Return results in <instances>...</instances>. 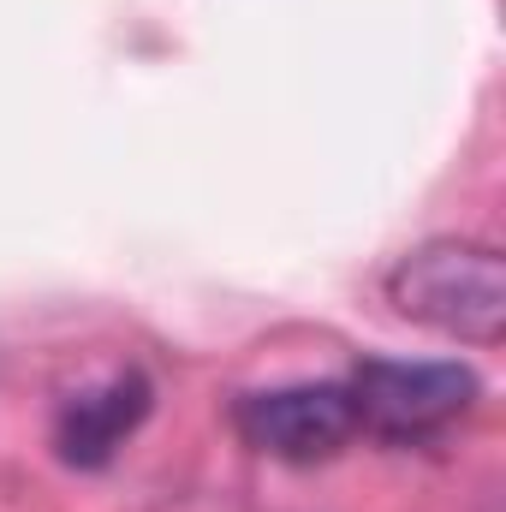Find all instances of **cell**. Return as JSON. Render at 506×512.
<instances>
[{"instance_id":"277c9868","label":"cell","mask_w":506,"mask_h":512,"mask_svg":"<svg viewBox=\"0 0 506 512\" xmlns=\"http://www.w3.org/2000/svg\"><path fill=\"white\" fill-rule=\"evenodd\" d=\"M149 411V382L143 376H114L108 387H90L78 399H66L60 423H54V447L66 465H108L114 447Z\"/></svg>"},{"instance_id":"6da1fadb","label":"cell","mask_w":506,"mask_h":512,"mask_svg":"<svg viewBox=\"0 0 506 512\" xmlns=\"http://www.w3.org/2000/svg\"><path fill=\"white\" fill-rule=\"evenodd\" d=\"M387 304L465 346H495L506 334V262L477 239H429L387 268Z\"/></svg>"},{"instance_id":"3957f363","label":"cell","mask_w":506,"mask_h":512,"mask_svg":"<svg viewBox=\"0 0 506 512\" xmlns=\"http://www.w3.org/2000/svg\"><path fill=\"white\" fill-rule=\"evenodd\" d=\"M239 435L256 453L310 465L340 453L358 435V405L346 382H298V387H268V393H245L233 405Z\"/></svg>"},{"instance_id":"7a4b0ae2","label":"cell","mask_w":506,"mask_h":512,"mask_svg":"<svg viewBox=\"0 0 506 512\" xmlns=\"http://www.w3.org/2000/svg\"><path fill=\"white\" fill-rule=\"evenodd\" d=\"M346 387H352V405H358V429L387 435V441H423V435L447 429L453 417H465L477 405V376L465 364L370 358Z\"/></svg>"}]
</instances>
